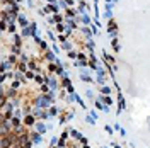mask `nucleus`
<instances>
[{"instance_id": "1", "label": "nucleus", "mask_w": 150, "mask_h": 148, "mask_svg": "<svg viewBox=\"0 0 150 148\" xmlns=\"http://www.w3.org/2000/svg\"><path fill=\"white\" fill-rule=\"evenodd\" d=\"M116 29V22H109V31H114Z\"/></svg>"}, {"instance_id": "2", "label": "nucleus", "mask_w": 150, "mask_h": 148, "mask_svg": "<svg viewBox=\"0 0 150 148\" xmlns=\"http://www.w3.org/2000/svg\"><path fill=\"white\" fill-rule=\"evenodd\" d=\"M26 124H28V126L29 124H33V118H26Z\"/></svg>"}]
</instances>
